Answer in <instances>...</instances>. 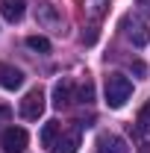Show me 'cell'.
Returning a JSON list of instances; mask_svg holds the SVG:
<instances>
[{
  "label": "cell",
  "instance_id": "1",
  "mask_svg": "<svg viewBox=\"0 0 150 153\" xmlns=\"http://www.w3.org/2000/svg\"><path fill=\"white\" fill-rule=\"evenodd\" d=\"M132 94V82L124 74H109L106 76V103L109 109H121Z\"/></svg>",
  "mask_w": 150,
  "mask_h": 153
},
{
  "label": "cell",
  "instance_id": "2",
  "mask_svg": "<svg viewBox=\"0 0 150 153\" xmlns=\"http://www.w3.org/2000/svg\"><path fill=\"white\" fill-rule=\"evenodd\" d=\"M27 141H30L27 130H21V127H9V130H3L0 147H3V153H24V150H27Z\"/></svg>",
  "mask_w": 150,
  "mask_h": 153
},
{
  "label": "cell",
  "instance_id": "3",
  "mask_svg": "<svg viewBox=\"0 0 150 153\" xmlns=\"http://www.w3.org/2000/svg\"><path fill=\"white\" fill-rule=\"evenodd\" d=\"M41 112H44V91H41V88L27 91V97L21 100V115H24L27 121H38Z\"/></svg>",
  "mask_w": 150,
  "mask_h": 153
},
{
  "label": "cell",
  "instance_id": "4",
  "mask_svg": "<svg viewBox=\"0 0 150 153\" xmlns=\"http://www.w3.org/2000/svg\"><path fill=\"white\" fill-rule=\"evenodd\" d=\"M0 85H3V88H9V91L21 88V85H24V71H18L15 65L0 62Z\"/></svg>",
  "mask_w": 150,
  "mask_h": 153
},
{
  "label": "cell",
  "instance_id": "5",
  "mask_svg": "<svg viewBox=\"0 0 150 153\" xmlns=\"http://www.w3.org/2000/svg\"><path fill=\"white\" fill-rule=\"evenodd\" d=\"M97 153H130L127 147V141L121 138V135H100L97 138Z\"/></svg>",
  "mask_w": 150,
  "mask_h": 153
},
{
  "label": "cell",
  "instance_id": "6",
  "mask_svg": "<svg viewBox=\"0 0 150 153\" xmlns=\"http://www.w3.org/2000/svg\"><path fill=\"white\" fill-rule=\"evenodd\" d=\"M24 12H27V0H0V15L9 21V24L21 21Z\"/></svg>",
  "mask_w": 150,
  "mask_h": 153
},
{
  "label": "cell",
  "instance_id": "7",
  "mask_svg": "<svg viewBox=\"0 0 150 153\" xmlns=\"http://www.w3.org/2000/svg\"><path fill=\"white\" fill-rule=\"evenodd\" d=\"M71 97H74V82L71 79H59L56 85H53V106H68L71 103Z\"/></svg>",
  "mask_w": 150,
  "mask_h": 153
},
{
  "label": "cell",
  "instance_id": "8",
  "mask_svg": "<svg viewBox=\"0 0 150 153\" xmlns=\"http://www.w3.org/2000/svg\"><path fill=\"white\" fill-rule=\"evenodd\" d=\"M59 121H47L44 124V130H41V144L47 147V150H56V144H59Z\"/></svg>",
  "mask_w": 150,
  "mask_h": 153
},
{
  "label": "cell",
  "instance_id": "9",
  "mask_svg": "<svg viewBox=\"0 0 150 153\" xmlns=\"http://www.w3.org/2000/svg\"><path fill=\"white\" fill-rule=\"evenodd\" d=\"M36 18H38V24H47V27H56L59 24V15H56V6L53 3H41Z\"/></svg>",
  "mask_w": 150,
  "mask_h": 153
},
{
  "label": "cell",
  "instance_id": "10",
  "mask_svg": "<svg viewBox=\"0 0 150 153\" xmlns=\"http://www.w3.org/2000/svg\"><path fill=\"white\" fill-rule=\"evenodd\" d=\"M76 147H79V130L62 135L59 144H56V153H76Z\"/></svg>",
  "mask_w": 150,
  "mask_h": 153
},
{
  "label": "cell",
  "instance_id": "11",
  "mask_svg": "<svg viewBox=\"0 0 150 153\" xmlns=\"http://www.w3.org/2000/svg\"><path fill=\"white\" fill-rule=\"evenodd\" d=\"M127 36H130V41L135 44V47H144L150 41V30L144 27V24H132V30H127Z\"/></svg>",
  "mask_w": 150,
  "mask_h": 153
},
{
  "label": "cell",
  "instance_id": "12",
  "mask_svg": "<svg viewBox=\"0 0 150 153\" xmlns=\"http://www.w3.org/2000/svg\"><path fill=\"white\" fill-rule=\"evenodd\" d=\"M27 47L36 50V53H50V41H47L44 36H30L27 38Z\"/></svg>",
  "mask_w": 150,
  "mask_h": 153
},
{
  "label": "cell",
  "instance_id": "13",
  "mask_svg": "<svg viewBox=\"0 0 150 153\" xmlns=\"http://www.w3.org/2000/svg\"><path fill=\"white\" fill-rule=\"evenodd\" d=\"M91 100H94V85L85 82V85L79 88V103H91Z\"/></svg>",
  "mask_w": 150,
  "mask_h": 153
},
{
  "label": "cell",
  "instance_id": "14",
  "mask_svg": "<svg viewBox=\"0 0 150 153\" xmlns=\"http://www.w3.org/2000/svg\"><path fill=\"white\" fill-rule=\"evenodd\" d=\"M138 124H141V130H144V133H150V103L141 109V115H138Z\"/></svg>",
  "mask_w": 150,
  "mask_h": 153
},
{
  "label": "cell",
  "instance_id": "15",
  "mask_svg": "<svg viewBox=\"0 0 150 153\" xmlns=\"http://www.w3.org/2000/svg\"><path fill=\"white\" fill-rule=\"evenodd\" d=\"M9 118H12V109L9 106H0V124H6Z\"/></svg>",
  "mask_w": 150,
  "mask_h": 153
},
{
  "label": "cell",
  "instance_id": "16",
  "mask_svg": "<svg viewBox=\"0 0 150 153\" xmlns=\"http://www.w3.org/2000/svg\"><path fill=\"white\" fill-rule=\"evenodd\" d=\"M82 41H85V44H94V41H97V33H94V30L82 33Z\"/></svg>",
  "mask_w": 150,
  "mask_h": 153
},
{
  "label": "cell",
  "instance_id": "17",
  "mask_svg": "<svg viewBox=\"0 0 150 153\" xmlns=\"http://www.w3.org/2000/svg\"><path fill=\"white\" fill-rule=\"evenodd\" d=\"M132 71H135V74L141 76V74H144V62H135V65H132Z\"/></svg>",
  "mask_w": 150,
  "mask_h": 153
},
{
  "label": "cell",
  "instance_id": "18",
  "mask_svg": "<svg viewBox=\"0 0 150 153\" xmlns=\"http://www.w3.org/2000/svg\"><path fill=\"white\" fill-rule=\"evenodd\" d=\"M138 153H150V144H141V147H138Z\"/></svg>",
  "mask_w": 150,
  "mask_h": 153
}]
</instances>
